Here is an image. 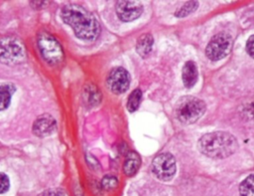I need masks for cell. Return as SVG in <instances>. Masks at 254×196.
Here are the masks:
<instances>
[{"label": "cell", "mask_w": 254, "mask_h": 196, "mask_svg": "<svg viewBox=\"0 0 254 196\" xmlns=\"http://www.w3.org/2000/svg\"><path fill=\"white\" fill-rule=\"evenodd\" d=\"M64 23L69 25L75 36L81 40L93 41L100 32V26L95 17L77 4H66L61 10Z\"/></svg>", "instance_id": "obj_1"}, {"label": "cell", "mask_w": 254, "mask_h": 196, "mask_svg": "<svg viewBox=\"0 0 254 196\" xmlns=\"http://www.w3.org/2000/svg\"><path fill=\"white\" fill-rule=\"evenodd\" d=\"M197 148L209 158L221 159L233 154L238 148V142L228 132L214 131L202 135L198 140Z\"/></svg>", "instance_id": "obj_2"}, {"label": "cell", "mask_w": 254, "mask_h": 196, "mask_svg": "<svg viewBox=\"0 0 254 196\" xmlns=\"http://www.w3.org/2000/svg\"><path fill=\"white\" fill-rule=\"evenodd\" d=\"M205 109L206 105L203 100L192 96H186L178 100L175 106V114L180 122L191 124L201 117Z\"/></svg>", "instance_id": "obj_3"}, {"label": "cell", "mask_w": 254, "mask_h": 196, "mask_svg": "<svg viewBox=\"0 0 254 196\" xmlns=\"http://www.w3.org/2000/svg\"><path fill=\"white\" fill-rule=\"evenodd\" d=\"M38 47L43 59L50 65H57L64 59L61 44L49 33L42 32L38 36Z\"/></svg>", "instance_id": "obj_4"}, {"label": "cell", "mask_w": 254, "mask_h": 196, "mask_svg": "<svg viewBox=\"0 0 254 196\" xmlns=\"http://www.w3.org/2000/svg\"><path fill=\"white\" fill-rule=\"evenodd\" d=\"M25 58V49L21 41L14 37L0 39V62L6 65H16Z\"/></svg>", "instance_id": "obj_5"}, {"label": "cell", "mask_w": 254, "mask_h": 196, "mask_svg": "<svg viewBox=\"0 0 254 196\" xmlns=\"http://www.w3.org/2000/svg\"><path fill=\"white\" fill-rule=\"evenodd\" d=\"M232 38L226 32L214 35L205 48V54L211 61H218L225 58L231 51Z\"/></svg>", "instance_id": "obj_6"}, {"label": "cell", "mask_w": 254, "mask_h": 196, "mask_svg": "<svg viewBox=\"0 0 254 196\" xmlns=\"http://www.w3.org/2000/svg\"><path fill=\"white\" fill-rule=\"evenodd\" d=\"M152 172L162 181L172 180L176 174L175 157L169 152L158 154L152 161Z\"/></svg>", "instance_id": "obj_7"}, {"label": "cell", "mask_w": 254, "mask_h": 196, "mask_svg": "<svg viewBox=\"0 0 254 196\" xmlns=\"http://www.w3.org/2000/svg\"><path fill=\"white\" fill-rule=\"evenodd\" d=\"M130 85L129 73L123 68H114L107 77V86L114 94H122L126 92Z\"/></svg>", "instance_id": "obj_8"}, {"label": "cell", "mask_w": 254, "mask_h": 196, "mask_svg": "<svg viewBox=\"0 0 254 196\" xmlns=\"http://www.w3.org/2000/svg\"><path fill=\"white\" fill-rule=\"evenodd\" d=\"M115 10L120 20L130 22L139 18L143 12V6L138 1H117Z\"/></svg>", "instance_id": "obj_9"}, {"label": "cell", "mask_w": 254, "mask_h": 196, "mask_svg": "<svg viewBox=\"0 0 254 196\" xmlns=\"http://www.w3.org/2000/svg\"><path fill=\"white\" fill-rule=\"evenodd\" d=\"M56 128V120L50 114H42L36 118L33 124V132L40 137H45L53 133Z\"/></svg>", "instance_id": "obj_10"}, {"label": "cell", "mask_w": 254, "mask_h": 196, "mask_svg": "<svg viewBox=\"0 0 254 196\" xmlns=\"http://www.w3.org/2000/svg\"><path fill=\"white\" fill-rule=\"evenodd\" d=\"M198 79V72H197V67L194 62L192 61H188L182 71V80L186 88L190 89L192 88Z\"/></svg>", "instance_id": "obj_11"}, {"label": "cell", "mask_w": 254, "mask_h": 196, "mask_svg": "<svg viewBox=\"0 0 254 196\" xmlns=\"http://www.w3.org/2000/svg\"><path fill=\"white\" fill-rule=\"evenodd\" d=\"M140 163H141V159L140 156L134 152L131 151L127 154L125 162L123 164V170L124 173L127 176H133L136 174V172L138 171L139 167H140Z\"/></svg>", "instance_id": "obj_12"}, {"label": "cell", "mask_w": 254, "mask_h": 196, "mask_svg": "<svg viewBox=\"0 0 254 196\" xmlns=\"http://www.w3.org/2000/svg\"><path fill=\"white\" fill-rule=\"evenodd\" d=\"M153 37L151 34H143L139 37V39L137 40V43H136V51L137 53L145 58L147 57L150 52L152 51V47H153Z\"/></svg>", "instance_id": "obj_13"}, {"label": "cell", "mask_w": 254, "mask_h": 196, "mask_svg": "<svg viewBox=\"0 0 254 196\" xmlns=\"http://www.w3.org/2000/svg\"><path fill=\"white\" fill-rule=\"evenodd\" d=\"M15 86L13 84H1L0 85V111L6 109L11 101V98L15 92Z\"/></svg>", "instance_id": "obj_14"}, {"label": "cell", "mask_w": 254, "mask_h": 196, "mask_svg": "<svg viewBox=\"0 0 254 196\" xmlns=\"http://www.w3.org/2000/svg\"><path fill=\"white\" fill-rule=\"evenodd\" d=\"M239 196H254V174L248 175L240 183Z\"/></svg>", "instance_id": "obj_15"}, {"label": "cell", "mask_w": 254, "mask_h": 196, "mask_svg": "<svg viewBox=\"0 0 254 196\" xmlns=\"http://www.w3.org/2000/svg\"><path fill=\"white\" fill-rule=\"evenodd\" d=\"M141 99H142V92L139 89L134 90L128 98V101H127L128 110L131 112L135 111L139 107Z\"/></svg>", "instance_id": "obj_16"}, {"label": "cell", "mask_w": 254, "mask_h": 196, "mask_svg": "<svg viewBox=\"0 0 254 196\" xmlns=\"http://www.w3.org/2000/svg\"><path fill=\"white\" fill-rule=\"evenodd\" d=\"M198 7V3L196 1H189L187 2L185 5H183L176 13L175 15L177 17H186L188 16L189 14L194 12Z\"/></svg>", "instance_id": "obj_17"}, {"label": "cell", "mask_w": 254, "mask_h": 196, "mask_svg": "<svg viewBox=\"0 0 254 196\" xmlns=\"http://www.w3.org/2000/svg\"><path fill=\"white\" fill-rule=\"evenodd\" d=\"M101 185L105 190H113L114 188L117 187L118 185V180L116 177L111 176V175H107L105 177H103L102 181H101Z\"/></svg>", "instance_id": "obj_18"}, {"label": "cell", "mask_w": 254, "mask_h": 196, "mask_svg": "<svg viewBox=\"0 0 254 196\" xmlns=\"http://www.w3.org/2000/svg\"><path fill=\"white\" fill-rule=\"evenodd\" d=\"M9 186H10V182H9L8 176L4 173H0V194L7 192L9 189Z\"/></svg>", "instance_id": "obj_19"}, {"label": "cell", "mask_w": 254, "mask_h": 196, "mask_svg": "<svg viewBox=\"0 0 254 196\" xmlns=\"http://www.w3.org/2000/svg\"><path fill=\"white\" fill-rule=\"evenodd\" d=\"M246 51L250 57L254 59V35L250 36L246 42Z\"/></svg>", "instance_id": "obj_20"}, {"label": "cell", "mask_w": 254, "mask_h": 196, "mask_svg": "<svg viewBox=\"0 0 254 196\" xmlns=\"http://www.w3.org/2000/svg\"><path fill=\"white\" fill-rule=\"evenodd\" d=\"M40 196H65V194L61 189L55 188V189H49V190L43 192Z\"/></svg>", "instance_id": "obj_21"}, {"label": "cell", "mask_w": 254, "mask_h": 196, "mask_svg": "<svg viewBox=\"0 0 254 196\" xmlns=\"http://www.w3.org/2000/svg\"><path fill=\"white\" fill-rule=\"evenodd\" d=\"M244 111L246 112L247 117L254 119V101H252L248 105H246V108H244Z\"/></svg>", "instance_id": "obj_22"}]
</instances>
